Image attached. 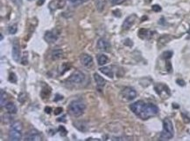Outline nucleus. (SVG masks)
<instances>
[{
	"mask_svg": "<svg viewBox=\"0 0 190 141\" xmlns=\"http://www.w3.org/2000/svg\"><path fill=\"white\" fill-rule=\"evenodd\" d=\"M3 38H4V37H3V35L1 34V40H3Z\"/></svg>",
	"mask_w": 190,
	"mask_h": 141,
	"instance_id": "41",
	"label": "nucleus"
},
{
	"mask_svg": "<svg viewBox=\"0 0 190 141\" xmlns=\"http://www.w3.org/2000/svg\"><path fill=\"white\" fill-rule=\"evenodd\" d=\"M62 111H63V109H62L61 107H57V108L55 109V111L53 112V113H54L55 115H59L62 112Z\"/></svg>",
	"mask_w": 190,
	"mask_h": 141,
	"instance_id": "34",
	"label": "nucleus"
},
{
	"mask_svg": "<svg viewBox=\"0 0 190 141\" xmlns=\"http://www.w3.org/2000/svg\"><path fill=\"white\" fill-rule=\"evenodd\" d=\"M59 132H60V134H61V136H62V137H65V136H67V134H68V131L66 130V128L64 127L63 125H61V126H59Z\"/></svg>",
	"mask_w": 190,
	"mask_h": 141,
	"instance_id": "28",
	"label": "nucleus"
},
{
	"mask_svg": "<svg viewBox=\"0 0 190 141\" xmlns=\"http://www.w3.org/2000/svg\"><path fill=\"white\" fill-rule=\"evenodd\" d=\"M51 111H52V108L51 107H46L45 108V112H47V113H51Z\"/></svg>",
	"mask_w": 190,
	"mask_h": 141,
	"instance_id": "37",
	"label": "nucleus"
},
{
	"mask_svg": "<svg viewBox=\"0 0 190 141\" xmlns=\"http://www.w3.org/2000/svg\"><path fill=\"white\" fill-rule=\"evenodd\" d=\"M125 1V0H111V3H112V5H121V4H123Z\"/></svg>",
	"mask_w": 190,
	"mask_h": 141,
	"instance_id": "33",
	"label": "nucleus"
},
{
	"mask_svg": "<svg viewBox=\"0 0 190 141\" xmlns=\"http://www.w3.org/2000/svg\"><path fill=\"white\" fill-rule=\"evenodd\" d=\"M158 113V107L153 104H144L143 109L139 114V118L141 119H147L150 117L155 116Z\"/></svg>",
	"mask_w": 190,
	"mask_h": 141,
	"instance_id": "3",
	"label": "nucleus"
},
{
	"mask_svg": "<svg viewBox=\"0 0 190 141\" xmlns=\"http://www.w3.org/2000/svg\"><path fill=\"white\" fill-rule=\"evenodd\" d=\"M86 105L81 100H74L69 105V112L74 117H80L84 113Z\"/></svg>",
	"mask_w": 190,
	"mask_h": 141,
	"instance_id": "2",
	"label": "nucleus"
},
{
	"mask_svg": "<svg viewBox=\"0 0 190 141\" xmlns=\"http://www.w3.org/2000/svg\"><path fill=\"white\" fill-rule=\"evenodd\" d=\"M137 18V17L136 14H131L130 16H128L126 18H125V20L124 21V23H123V25H122L123 29H124V30H129V29L135 24Z\"/></svg>",
	"mask_w": 190,
	"mask_h": 141,
	"instance_id": "7",
	"label": "nucleus"
},
{
	"mask_svg": "<svg viewBox=\"0 0 190 141\" xmlns=\"http://www.w3.org/2000/svg\"><path fill=\"white\" fill-rule=\"evenodd\" d=\"M20 57H21V55H20L19 45V42L15 40L13 42V45H12V57L16 62H19L20 59Z\"/></svg>",
	"mask_w": 190,
	"mask_h": 141,
	"instance_id": "12",
	"label": "nucleus"
},
{
	"mask_svg": "<svg viewBox=\"0 0 190 141\" xmlns=\"http://www.w3.org/2000/svg\"><path fill=\"white\" fill-rule=\"evenodd\" d=\"M8 79H9V81H10V82H11V83H13V84H16L17 81H18V78H17L16 74H15L14 72L10 73Z\"/></svg>",
	"mask_w": 190,
	"mask_h": 141,
	"instance_id": "26",
	"label": "nucleus"
},
{
	"mask_svg": "<svg viewBox=\"0 0 190 141\" xmlns=\"http://www.w3.org/2000/svg\"><path fill=\"white\" fill-rule=\"evenodd\" d=\"M58 37V34L54 31H47V32L45 33V35H44V39L48 42V43H49V44H53L54 42L57 41Z\"/></svg>",
	"mask_w": 190,
	"mask_h": 141,
	"instance_id": "11",
	"label": "nucleus"
},
{
	"mask_svg": "<svg viewBox=\"0 0 190 141\" xmlns=\"http://www.w3.org/2000/svg\"><path fill=\"white\" fill-rule=\"evenodd\" d=\"M97 62H98V65H104L107 63L109 62V58L106 55H103V54H101L97 57Z\"/></svg>",
	"mask_w": 190,
	"mask_h": 141,
	"instance_id": "21",
	"label": "nucleus"
},
{
	"mask_svg": "<svg viewBox=\"0 0 190 141\" xmlns=\"http://www.w3.org/2000/svg\"><path fill=\"white\" fill-rule=\"evenodd\" d=\"M146 104V103H145L144 101L139 100V101H137V102H135V103L131 104V105H130V109H131V111H132L134 114L137 115V117H138L139 114H140V112H141V111H142L143 106H144V104Z\"/></svg>",
	"mask_w": 190,
	"mask_h": 141,
	"instance_id": "9",
	"label": "nucleus"
},
{
	"mask_svg": "<svg viewBox=\"0 0 190 141\" xmlns=\"http://www.w3.org/2000/svg\"><path fill=\"white\" fill-rule=\"evenodd\" d=\"M42 139V136L41 134L35 129L30 130L27 132L26 136H25V140L27 141H32V140H37L40 141Z\"/></svg>",
	"mask_w": 190,
	"mask_h": 141,
	"instance_id": "6",
	"label": "nucleus"
},
{
	"mask_svg": "<svg viewBox=\"0 0 190 141\" xmlns=\"http://www.w3.org/2000/svg\"><path fill=\"white\" fill-rule=\"evenodd\" d=\"M65 118H66V116H62L61 119H58V121H63V122H65Z\"/></svg>",
	"mask_w": 190,
	"mask_h": 141,
	"instance_id": "40",
	"label": "nucleus"
},
{
	"mask_svg": "<svg viewBox=\"0 0 190 141\" xmlns=\"http://www.w3.org/2000/svg\"><path fill=\"white\" fill-rule=\"evenodd\" d=\"M177 83H178V84H179V85H185V82L183 81V80H179V79H177Z\"/></svg>",
	"mask_w": 190,
	"mask_h": 141,
	"instance_id": "38",
	"label": "nucleus"
},
{
	"mask_svg": "<svg viewBox=\"0 0 190 141\" xmlns=\"http://www.w3.org/2000/svg\"><path fill=\"white\" fill-rule=\"evenodd\" d=\"M85 78H86V76L84 73L77 70V71H74V72L69 76V78H68V82L72 84H80L84 82Z\"/></svg>",
	"mask_w": 190,
	"mask_h": 141,
	"instance_id": "4",
	"label": "nucleus"
},
{
	"mask_svg": "<svg viewBox=\"0 0 190 141\" xmlns=\"http://www.w3.org/2000/svg\"><path fill=\"white\" fill-rule=\"evenodd\" d=\"M22 139V131L17 130L14 128H11L9 131V139L10 140L19 141Z\"/></svg>",
	"mask_w": 190,
	"mask_h": 141,
	"instance_id": "13",
	"label": "nucleus"
},
{
	"mask_svg": "<svg viewBox=\"0 0 190 141\" xmlns=\"http://www.w3.org/2000/svg\"><path fill=\"white\" fill-rule=\"evenodd\" d=\"M162 55H163L162 57H163L165 59H169V58H171L172 56H173V52H171V51H167V52H164Z\"/></svg>",
	"mask_w": 190,
	"mask_h": 141,
	"instance_id": "31",
	"label": "nucleus"
},
{
	"mask_svg": "<svg viewBox=\"0 0 190 141\" xmlns=\"http://www.w3.org/2000/svg\"><path fill=\"white\" fill-rule=\"evenodd\" d=\"M94 79H95V83H96V85L98 87H103L106 84V80L103 77H101L99 74L97 73H95L94 74Z\"/></svg>",
	"mask_w": 190,
	"mask_h": 141,
	"instance_id": "14",
	"label": "nucleus"
},
{
	"mask_svg": "<svg viewBox=\"0 0 190 141\" xmlns=\"http://www.w3.org/2000/svg\"><path fill=\"white\" fill-rule=\"evenodd\" d=\"M96 47L99 51L102 52H110L111 50V44L110 42L108 41L105 38H99L98 41H97V45Z\"/></svg>",
	"mask_w": 190,
	"mask_h": 141,
	"instance_id": "8",
	"label": "nucleus"
},
{
	"mask_svg": "<svg viewBox=\"0 0 190 141\" xmlns=\"http://www.w3.org/2000/svg\"><path fill=\"white\" fill-rule=\"evenodd\" d=\"M174 126L173 123L169 119H165L163 120V131L160 133L159 139L160 140H169L174 137Z\"/></svg>",
	"mask_w": 190,
	"mask_h": 141,
	"instance_id": "1",
	"label": "nucleus"
},
{
	"mask_svg": "<svg viewBox=\"0 0 190 141\" xmlns=\"http://www.w3.org/2000/svg\"><path fill=\"white\" fill-rule=\"evenodd\" d=\"M82 2H87V1H89V0H81Z\"/></svg>",
	"mask_w": 190,
	"mask_h": 141,
	"instance_id": "42",
	"label": "nucleus"
},
{
	"mask_svg": "<svg viewBox=\"0 0 190 141\" xmlns=\"http://www.w3.org/2000/svg\"><path fill=\"white\" fill-rule=\"evenodd\" d=\"M69 2L71 3V4H73V5H78L82 2L81 0H69Z\"/></svg>",
	"mask_w": 190,
	"mask_h": 141,
	"instance_id": "36",
	"label": "nucleus"
},
{
	"mask_svg": "<svg viewBox=\"0 0 190 141\" xmlns=\"http://www.w3.org/2000/svg\"><path fill=\"white\" fill-rule=\"evenodd\" d=\"M45 1H46V0H39V1L37 2V5H42L43 4L45 3Z\"/></svg>",
	"mask_w": 190,
	"mask_h": 141,
	"instance_id": "39",
	"label": "nucleus"
},
{
	"mask_svg": "<svg viewBox=\"0 0 190 141\" xmlns=\"http://www.w3.org/2000/svg\"><path fill=\"white\" fill-rule=\"evenodd\" d=\"M21 64L23 65H28V53L27 52L24 53L23 57H22L21 59Z\"/></svg>",
	"mask_w": 190,
	"mask_h": 141,
	"instance_id": "30",
	"label": "nucleus"
},
{
	"mask_svg": "<svg viewBox=\"0 0 190 141\" xmlns=\"http://www.w3.org/2000/svg\"><path fill=\"white\" fill-rule=\"evenodd\" d=\"M101 72L103 74H105L106 76H108L109 78H113L114 77V72H113V70L111 67H101L99 69Z\"/></svg>",
	"mask_w": 190,
	"mask_h": 141,
	"instance_id": "18",
	"label": "nucleus"
},
{
	"mask_svg": "<svg viewBox=\"0 0 190 141\" xmlns=\"http://www.w3.org/2000/svg\"><path fill=\"white\" fill-rule=\"evenodd\" d=\"M80 60H81L82 65L86 68H90L93 66V64H94L93 58L89 54H82L80 57Z\"/></svg>",
	"mask_w": 190,
	"mask_h": 141,
	"instance_id": "10",
	"label": "nucleus"
},
{
	"mask_svg": "<svg viewBox=\"0 0 190 141\" xmlns=\"http://www.w3.org/2000/svg\"><path fill=\"white\" fill-rule=\"evenodd\" d=\"M121 95L124 99L130 101V100H133V99L137 97V92H136V91L132 88V87L127 86V87H125V88L122 90Z\"/></svg>",
	"mask_w": 190,
	"mask_h": 141,
	"instance_id": "5",
	"label": "nucleus"
},
{
	"mask_svg": "<svg viewBox=\"0 0 190 141\" xmlns=\"http://www.w3.org/2000/svg\"><path fill=\"white\" fill-rule=\"evenodd\" d=\"M170 40H171V37L169 36V35H163V36L159 37V39H158V43H159V44H161L162 45H164L165 44L168 43Z\"/></svg>",
	"mask_w": 190,
	"mask_h": 141,
	"instance_id": "22",
	"label": "nucleus"
},
{
	"mask_svg": "<svg viewBox=\"0 0 190 141\" xmlns=\"http://www.w3.org/2000/svg\"><path fill=\"white\" fill-rule=\"evenodd\" d=\"M138 37L143 39L145 38H150L152 37V31H148L146 29H140L138 31Z\"/></svg>",
	"mask_w": 190,
	"mask_h": 141,
	"instance_id": "16",
	"label": "nucleus"
},
{
	"mask_svg": "<svg viewBox=\"0 0 190 141\" xmlns=\"http://www.w3.org/2000/svg\"><path fill=\"white\" fill-rule=\"evenodd\" d=\"M63 52L61 49H55L52 52V59L53 60H58L61 57H62Z\"/></svg>",
	"mask_w": 190,
	"mask_h": 141,
	"instance_id": "19",
	"label": "nucleus"
},
{
	"mask_svg": "<svg viewBox=\"0 0 190 141\" xmlns=\"http://www.w3.org/2000/svg\"><path fill=\"white\" fill-rule=\"evenodd\" d=\"M18 31V27H17V25H10L8 27V32L10 34H15Z\"/></svg>",
	"mask_w": 190,
	"mask_h": 141,
	"instance_id": "27",
	"label": "nucleus"
},
{
	"mask_svg": "<svg viewBox=\"0 0 190 141\" xmlns=\"http://www.w3.org/2000/svg\"><path fill=\"white\" fill-rule=\"evenodd\" d=\"M0 99H1V107H3L5 104L6 103V99H7V95L4 92V90H1V95H0Z\"/></svg>",
	"mask_w": 190,
	"mask_h": 141,
	"instance_id": "23",
	"label": "nucleus"
},
{
	"mask_svg": "<svg viewBox=\"0 0 190 141\" xmlns=\"http://www.w3.org/2000/svg\"><path fill=\"white\" fill-rule=\"evenodd\" d=\"M50 93H51V91L50 90H47V89H43L42 91H41V97H42V99H48V97H49V95H50Z\"/></svg>",
	"mask_w": 190,
	"mask_h": 141,
	"instance_id": "29",
	"label": "nucleus"
},
{
	"mask_svg": "<svg viewBox=\"0 0 190 141\" xmlns=\"http://www.w3.org/2000/svg\"><path fill=\"white\" fill-rule=\"evenodd\" d=\"M6 109L7 110V112L10 113V114H15L17 113V106L15 105L14 103L12 102H9L6 104Z\"/></svg>",
	"mask_w": 190,
	"mask_h": 141,
	"instance_id": "17",
	"label": "nucleus"
},
{
	"mask_svg": "<svg viewBox=\"0 0 190 141\" xmlns=\"http://www.w3.org/2000/svg\"><path fill=\"white\" fill-rule=\"evenodd\" d=\"M61 99H63V97L61 95H60V94H56L55 95V98H54V101L55 102H57L59 100H61Z\"/></svg>",
	"mask_w": 190,
	"mask_h": 141,
	"instance_id": "35",
	"label": "nucleus"
},
{
	"mask_svg": "<svg viewBox=\"0 0 190 141\" xmlns=\"http://www.w3.org/2000/svg\"><path fill=\"white\" fill-rule=\"evenodd\" d=\"M27 99V94L24 93V92H20L19 95V97H18V101H19L20 104H24V103L26 102Z\"/></svg>",
	"mask_w": 190,
	"mask_h": 141,
	"instance_id": "25",
	"label": "nucleus"
},
{
	"mask_svg": "<svg viewBox=\"0 0 190 141\" xmlns=\"http://www.w3.org/2000/svg\"><path fill=\"white\" fill-rule=\"evenodd\" d=\"M11 128H14V129H17V130L22 131V129H23V125H22V123L20 121H16V122H14V123L11 124Z\"/></svg>",
	"mask_w": 190,
	"mask_h": 141,
	"instance_id": "24",
	"label": "nucleus"
},
{
	"mask_svg": "<svg viewBox=\"0 0 190 141\" xmlns=\"http://www.w3.org/2000/svg\"><path fill=\"white\" fill-rule=\"evenodd\" d=\"M106 5V0H95V6L99 12H102L104 10Z\"/></svg>",
	"mask_w": 190,
	"mask_h": 141,
	"instance_id": "20",
	"label": "nucleus"
},
{
	"mask_svg": "<svg viewBox=\"0 0 190 141\" xmlns=\"http://www.w3.org/2000/svg\"><path fill=\"white\" fill-rule=\"evenodd\" d=\"M148 1H152V0H148Z\"/></svg>",
	"mask_w": 190,
	"mask_h": 141,
	"instance_id": "43",
	"label": "nucleus"
},
{
	"mask_svg": "<svg viewBox=\"0 0 190 141\" xmlns=\"http://www.w3.org/2000/svg\"><path fill=\"white\" fill-rule=\"evenodd\" d=\"M74 125L78 130L82 131H83V132H85V131H87V129H88L87 123L84 122V121H76V122H74Z\"/></svg>",
	"mask_w": 190,
	"mask_h": 141,
	"instance_id": "15",
	"label": "nucleus"
},
{
	"mask_svg": "<svg viewBox=\"0 0 190 141\" xmlns=\"http://www.w3.org/2000/svg\"><path fill=\"white\" fill-rule=\"evenodd\" d=\"M152 9H153V11H155V12H158V11H160V10H161V7L158 5H154L152 6Z\"/></svg>",
	"mask_w": 190,
	"mask_h": 141,
	"instance_id": "32",
	"label": "nucleus"
}]
</instances>
